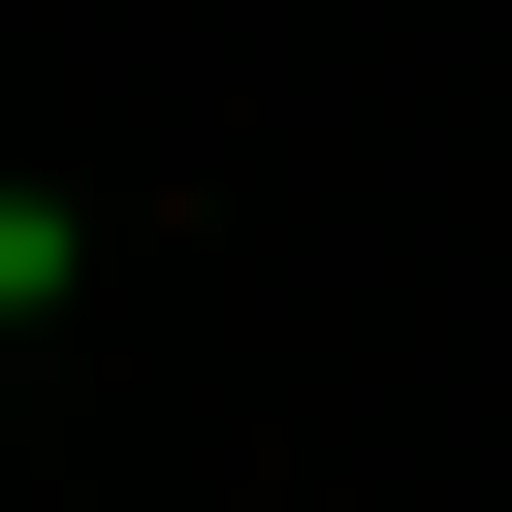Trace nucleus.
<instances>
[{
    "label": "nucleus",
    "instance_id": "f257e3e1",
    "mask_svg": "<svg viewBox=\"0 0 512 512\" xmlns=\"http://www.w3.org/2000/svg\"><path fill=\"white\" fill-rule=\"evenodd\" d=\"M0 320H64V224H32V192H0Z\"/></svg>",
    "mask_w": 512,
    "mask_h": 512
}]
</instances>
